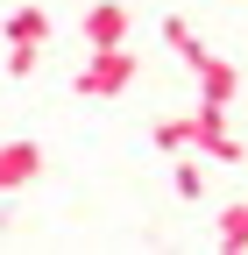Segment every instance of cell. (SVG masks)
I'll return each mask as SVG.
<instances>
[{
    "label": "cell",
    "instance_id": "obj_1",
    "mask_svg": "<svg viewBox=\"0 0 248 255\" xmlns=\"http://www.w3.org/2000/svg\"><path fill=\"white\" fill-rule=\"evenodd\" d=\"M135 71H142L135 50H128V43H114V50H92V57H85V71H78L71 85L85 92V100H121V92L135 85Z\"/></svg>",
    "mask_w": 248,
    "mask_h": 255
},
{
    "label": "cell",
    "instance_id": "obj_2",
    "mask_svg": "<svg viewBox=\"0 0 248 255\" xmlns=\"http://www.w3.org/2000/svg\"><path fill=\"white\" fill-rule=\"evenodd\" d=\"M177 57L192 64V78H199V100H220V107H234V92H241V71L220 57V50H206L199 36H184L177 43Z\"/></svg>",
    "mask_w": 248,
    "mask_h": 255
},
{
    "label": "cell",
    "instance_id": "obj_3",
    "mask_svg": "<svg viewBox=\"0 0 248 255\" xmlns=\"http://www.w3.org/2000/svg\"><path fill=\"white\" fill-rule=\"evenodd\" d=\"M192 149L206 156V163H241V142H234L220 100H199V107H192Z\"/></svg>",
    "mask_w": 248,
    "mask_h": 255
},
{
    "label": "cell",
    "instance_id": "obj_4",
    "mask_svg": "<svg viewBox=\"0 0 248 255\" xmlns=\"http://www.w3.org/2000/svg\"><path fill=\"white\" fill-rule=\"evenodd\" d=\"M50 170V156L36 149V142H0V199H14L21 184H36Z\"/></svg>",
    "mask_w": 248,
    "mask_h": 255
},
{
    "label": "cell",
    "instance_id": "obj_5",
    "mask_svg": "<svg viewBox=\"0 0 248 255\" xmlns=\"http://www.w3.org/2000/svg\"><path fill=\"white\" fill-rule=\"evenodd\" d=\"M78 28H85V50H114V43H128V7L121 0H92Z\"/></svg>",
    "mask_w": 248,
    "mask_h": 255
},
{
    "label": "cell",
    "instance_id": "obj_6",
    "mask_svg": "<svg viewBox=\"0 0 248 255\" xmlns=\"http://www.w3.org/2000/svg\"><path fill=\"white\" fill-rule=\"evenodd\" d=\"M213 241H220L227 255L248 248V199H227V206H220V220H213Z\"/></svg>",
    "mask_w": 248,
    "mask_h": 255
},
{
    "label": "cell",
    "instance_id": "obj_7",
    "mask_svg": "<svg viewBox=\"0 0 248 255\" xmlns=\"http://www.w3.org/2000/svg\"><path fill=\"white\" fill-rule=\"evenodd\" d=\"M7 43H50V7H14L7 14Z\"/></svg>",
    "mask_w": 248,
    "mask_h": 255
},
{
    "label": "cell",
    "instance_id": "obj_8",
    "mask_svg": "<svg viewBox=\"0 0 248 255\" xmlns=\"http://www.w3.org/2000/svg\"><path fill=\"white\" fill-rule=\"evenodd\" d=\"M149 142H156L163 156H184V149H192V114H177V121H156V128H149Z\"/></svg>",
    "mask_w": 248,
    "mask_h": 255
},
{
    "label": "cell",
    "instance_id": "obj_9",
    "mask_svg": "<svg viewBox=\"0 0 248 255\" xmlns=\"http://www.w3.org/2000/svg\"><path fill=\"white\" fill-rule=\"evenodd\" d=\"M170 184H177V199H206V170H199V156H192V149L177 156V170H170Z\"/></svg>",
    "mask_w": 248,
    "mask_h": 255
},
{
    "label": "cell",
    "instance_id": "obj_10",
    "mask_svg": "<svg viewBox=\"0 0 248 255\" xmlns=\"http://www.w3.org/2000/svg\"><path fill=\"white\" fill-rule=\"evenodd\" d=\"M36 43H7V78H28V71H36Z\"/></svg>",
    "mask_w": 248,
    "mask_h": 255
}]
</instances>
